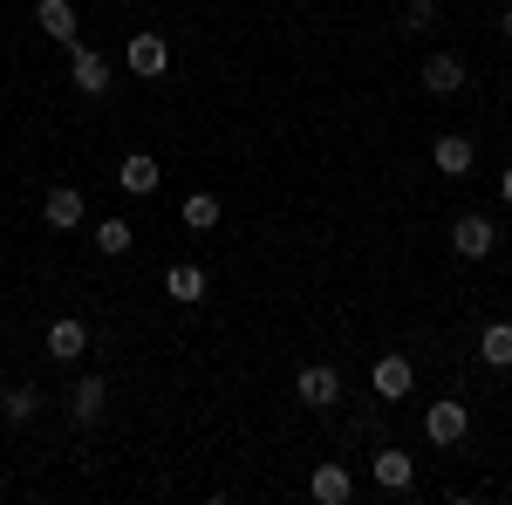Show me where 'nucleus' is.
Segmentation results:
<instances>
[{
  "label": "nucleus",
  "mask_w": 512,
  "mask_h": 505,
  "mask_svg": "<svg viewBox=\"0 0 512 505\" xmlns=\"http://www.w3.org/2000/svg\"><path fill=\"white\" fill-rule=\"evenodd\" d=\"M451 246H458V260H492L499 233H492V219H485V212H465V219L451 226Z\"/></svg>",
  "instance_id": "obj_2"
},
{
  "label": "nucleus",
  "mask_w": 512,
  "mask_h": 505,
  "mask_svg": "<svg viewBox=\"0 0 512 505\" xmlns=\"http://www.w3.org/2000/svg\"><path fill=\"white\" fill-rule=\"evenodd\" d=\"M410 383H417V369H410V355H383V362L369 369V389H376L383 403H396V396H410Z\"/></svg>",
  "instance_id": "obj_4"
},
{
  "label": "nucleus",
  "mask_w": 512,
  "mask_h": 505,
  "mask_svg": "<svg viewBox=\"0 0 512 505\" xmlns=\"http://www.w3.org/2000/svg\"><path fill=\"white\" fill-rule=\"evenodd\" d=\"M82 349H89V328H82L76 314H62V321L48 328V355H55V362H76Z\"/></svg>",
  "instance_id": "obj_12"
},
{
  "label": "nucleus",
  "mask_w": 512,
  "mask_h": 505,
  "mask_svg": "<svg viewBox=\"0 0 512 505\" xmlns=\"http://www.w3.org/2000/svg\"><path fill=\"white\" fill-rule=\"evenodd\" d=\"M431 21H437V7H431V0H410V14H403V28H410V35H424Z\"/></svg>",
  "instance_id": "obj_21"
},
{
  "label": "nucleus",
  "mask_w": 512,
  "mask_h": 505,
  "mask_svg": "<svg viewBox=\"0 0 512 505\" xmlns=\"http://www.w3.org/2000/svg\"><path fill=\"white\" fill-rule=\"evenodd\" d=\"M294 389H301L308 410H335V403H342V376L321 369V362H315V369H301V383H294Z\"/></svg>",
  "instance_id": "obj_7"
},
{
  "label": "nucleus",
  "mask_w": 512,
  "mask_h": 505,
  "mask_svg": "<svg viewBox=\"0 0 512 505\" xmlns=\"http://www.w3.org/2000/svg\"><path fill=\"white\" fill-rule=\"evenodd\" d=\"M499 35H506V41H512V7H506V14H499Z\"/></svg>",
  "instance_id": "obj_22"
},
{
  "label": "nucleus",
  "mask_w": 512,
  "mask_h": 505,
  "mask_svg": "<svg viewBox=\"0 0 512 505\" xmlns=\"http://www.w3.org/2000/svg\"><path fill=\"white\" fill-rule=\"evenodd\" d=\"M69 76H76L82 96H110V69H103V55L82 48V41H69Z\"/></svg>",
  "instance_id": "obj_3"
},
{
  "label": "nucleus",
  "mask_w": 512,
  "mask_h": 505,
  "mask_svg": "<svg viewBox=\"0 0 512 505\" xmlns=\"http://www.w3.org/2000/svg\"><path fill=\"white\" fill-rule=\"evenodd\" d=\"M35 410H41V389L35 383H14L7 396H0V417H7V424H28Z\"/></svg>",
  "instance_id": "obj_18"
},
{
  "label": "nucleus",
  "mask_w": 512,
  "mask_h": 505,
  "mask_svg": "<svg viewBox=\"0 0 512 505\" xmlns=\"http://www.w3.org/2000/svg\"><path fill=\"white\" fill-rule=\"evenodd\" d=\"M123 62H130V76H151V82H158L164 69H171V48H164V35L137 28V35H130V48H123Z\"/></svg>",
  "instance_id": "obj_1"
},
{
  "label": "nucleus",
  "mask_w": 512,
  "mask_h": 505,
  "mask_svg": "<svg viewBox=\"0 0 512 505\" xmlns=\"http://www.w3.org/2000/svg\"><path fill=\"white\" fill-rule=\"evenodd\" d=\"M424 89H431V96H458V89H465V62H458V55H431V62H424Z\"/></svg>",
  "instance_id": "obj_14"
},
{
  "label": "nucleus",
  "mask_w": 512,
  "mask_h": 505,
  "mask_svg": "<svg viewBox=\"0 0 512 505\" xmlns=\"http://www.w3.org/2000/svg\"><path fill=\"white\" fill-rule=\"evenodd\" d=\"M130 246H137L130 219H103V226H96V253H110V260H117V253H130Z\"/></svg>",
  "instance_id": "obj_19"
},
{
  "label": "nucleus",
  "mask_w": 512,
  "mask_h": 505,
  "mask_svg": "<svg viewBox=\"0 0 512 505\" xmlns=\"http://www.w3.org/2000/svg\"><path fill=\"white\" fill-rule=\"evenodd\" d=\"M308 492H315L321 505H349V492H355V478L342 465H315V478H308Z\"/></svg>",
  "instance_id": "obj_15"
},
{
  "label": "nucleus",
  "mask_w": 512,
  "mask_h": 505,
  "mask_svg": "<svg viewBox=\"0 0 512 505\" xmlns=\"http://www.w3.org/2000/svg\"><path fill=\"white\" fill-rule=\"evenodd\" d=\"M35 28L48 41H62V48H69V41H76V7H69V0H35Z\"/></svg>",
  "instance_id": "obj_10"
},
{
  "label": "nucleus",
  "mask_w": 512,
  "mask_h": 505,
  "mask_svg": "<svg viewBox=\"0 0 512 505\" xmlns=\"http://www.w3.org/2000/svg\"><path fill=\"white\" fill-rule=\"evenodd\" d=\"M499 192H506V205H512V171H506V178H499Z\"/></svg>",
  "instance_id": "obj_23"
},
{
  "label": "nucleus",
  "mask_w": 512,
  "mask_h": 505,
  "mask_svg": "<svg viewBox=\"0 0 512 505\" xmlns=\"http://www.w3.org/2000/svg\"><path fill=\"white\" fill-rule=\"evenodd\" d=\"M465 430H472V410H465V403H431V410H424V437H431V444H458Z\"/></svg>",
  "instance_id": "obj_5"
},
{
  "label": "nucleus",
  "mask_w": 512,
  "mask_h": 505,
  "mask_svg": "<svg viewBox=\"0 0 512 505\" xmlns=\"http://www.w3.org/2000/svg\"><path fill=\"white\" fill-rule=\"evenodd\" d=\"M185 226H192V233H212V226H219V198L192 192V198H185Z\"/></svg>",
  "instance_id": "obj_20"
},
{
  "label": "nucleus",
  "mask_w": 512,
  "mask_h": 505,
  "mask_svg": "<svg viewBox=\"0 0 512 505\" xmlns=\"http://www.w3.org/2000/svg\"><path fill=\"white\" fill-rule=\"evenodd\" d=\"M478 355H485L492 369H512V321H485V335H478Z\"/></svg>",
  "instance_id": "obj_17"
},
{
  "label": "nucleus",
  "mask_w": 512,
  "mask_h": 505,
  "mask_svg": "<svg viewBox=\"0 0 512 505\" xmlns=\"http://www.w3.org/2000/svg\"><path fill=\"white\" fill-rule=\"evenodd\" d=\"M410 478H417L410 451H376V485L383 492H410Z\"/></svg>",
  "instance_id": "obj_16"
},
{
  "label": "nucleus",
  "mask_w": 512,
  "mask_h": 505,
  "mask_svg": "<svg viewBox=\"0 0 512 505\" xmlns=\"http://www.w3.org/2000/svg\"><path fill=\"white\" fill-rule=\"evenodd\" d=\"M164 294H171L178 308H198V301H205V267H192V260L171 267V273H164Z\"/></svg>",
  "instance_id": "obj_13"
},
{
  "label": "nucleus",
  "mask_w": 512,
  "mask_h": 505,
  "mask_svg": "<svg viewBox=\"0 0 512 505\" xmlns=\"http://www.w3.org/2000/svg\"><path fill=\"white\" fill-rule=\"evenodd\" d=\"M158 178H164V171H158V157H151V151H130V157H123V171H117V185L130 198H151V192H158Z\"/></svg>",
  "instance_id": "obj_8"
},
{
  "label": "nucleus",
  "mask_w": 512,
  "mask_h": 505,
  "mask_svg": "<svg viewBox=\"0 0 512 505\" xmlns=\"http://www.w3.org/2000/svg\"><path fill=\"white\" fill-rule=\"evenodd\" d=\"M103 403H110V383H103V376H82V383L69 389V417H76V424H103Z\"/></svg>",
  "instance_id": "obj_9"
},
{
  "label": "nucleus",
  "mask_w": 512,
  "mask_h": 505,
  "mask_svg": "<svg viewBox=\"0 0 512 505\" xmlns=\"http://www.w3.org/2000/svg\"><path fill=\"white\" fill-rule=\"evenodd\" d=\"M431 157H437V171H444V178H465L478 151H472V137H458V130H444V137L431 144Z\"/></svg>",
  "instance_id": "obj_11"
},
{
  "label": "nucleus",
  "mask_w": 512,
  "mask_h": 505,
  "mask_svg": "<svg viewBox=\"0 0 512 505\" xmlns=\"http://www.w3.org/2000/svg\"><path fill=\"white\" fill-rule=\"evenodd\" d=\"M82 212H89V205H82L76 185H55V192L41 198V219H48L55 233H76V226H82Z\"/></svg>",
  "instance_id": "obj_6"
}]
</instances>
